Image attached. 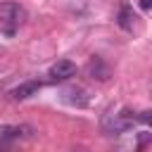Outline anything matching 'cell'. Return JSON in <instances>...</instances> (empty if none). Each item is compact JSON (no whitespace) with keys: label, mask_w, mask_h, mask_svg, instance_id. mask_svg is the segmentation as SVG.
Segmentation results:
<instances>
[{"label":"cell","mask_w":152,"mask_h":152,"mask_svg":"<svg viewBox=\"0 0 152 152\" xmlns=\"http://www.w3.org/2000/svg\"><path fill=\"white\" fill-rule=\"evenodd\" d=\"M21 17H24V10L17 2H0V24L14 26L21 21Z\"/></svg>","instance_id":"cell-1"},{"label":"cell","mask_w":152,"mask_h":152,"mask_svg":"<svg viewBox=\"0 0 152 152\" xmlns=\"http://www.w3.org/2000/svg\"><path fill=\"white\" fill-rule=\"evenodd\" d=\"M74 74H76V64L69 62V59H59L57 64L50 66V78H52V81H66V78H71Z\"/></svg>","instance_id":"cell-2"},{"label":"cell","mask_w":152,"mask_h":152,"mask_svg":"<svg viewBox=\"0 0 152 152\" xmlns=\"http://www.w3.org/2000/svg\"><path fill=\"white\" fill-rule=\"evenodd\" d=\"M86 71H88V76H90V78H97V81H107V78L112 76L109 66H107V64H104L100 57H93V59L88 62Z\"/></svg>","instance_id":"cell-3"},{"label":"cell","mask_w":152,"mask_h":152,"mask_svg":"<svg viewBox=\"0 0 152 152\" xmlns=\"http://www.w3.org/2000/svg\"><path fill=\"white\" fill-rule=\"evenodd\" d=\"M133 121H135V119L128 116V112H121V114H114V121H112L109 126H107V124H104V126H107L109 133H124L126 128L133 126Z\"/></svg>","instance_id":"cell-4"},{"label":"cell","mask_w":152,"mask_h":152,"mask_svg":"<svg viewBox=\"0 0 152 152\" xmlns=\"http://www.w3.org/2000/svg\"><path fill=\"white\" fill-rule=\"evenodd\" d=\"M38 90H40V83H38V81H26V83H21V86H17V88L12 90V97H14V100H26V97L36 95Z\"/></svg>","instance_id":"cell-5"},{"label":"cell","mask_w":152,"mask_h":152,"mask_svg":"<svg viewBox=\"0 0 152 152\" xmlns=\"http://www.w3.org/2000/svg\"><path fill=\"white\" fill-rule=\"evenodd\" d=\"M135 14H133V10L131 7H121V12H119V26L124 28V31H133V26H135Z\"/></svg>","instance_id":"cell-6"},{"label":"cell","mask_w":152,"mask_h":152,"mask_svg":"<svg viewBox=\"0 0 152 152\" xmlns=\"http://www.w3.org/2000/svg\"><path fill=\"white\" fill-rule=\"evenodd\" d=\"M21 131H24V128H19V126H0V145H5V142H10V140L19 138Z\"/></svg>","instance_id":"cell-7"},{"label":"cell","mask_w":152,"mask_h":152,"mask_svg":"<svg viewBox=\"0 0 152 152\" xmlns=\"http://www.w3.org/2000/svg\"><path fill=\"white\" fill-rule=\"evenodd\" d=\"M140 7L145 12H152V0H140Z\"/></svg>","instance_id":"cell-8"},{"label":"cell","mask_w":152,"mask_h":152,"mask_svg":"<svg viewBox=\"0 0 152 152\" xmlns=\"http://www.w3.org/2000/svg\"><path fill=\"white\" fill-rule=\"evenodd\" d=\"M142 121H147V124H152V112H142V116H140Z\"/></svg>","instance_id":"cell-9"}]
</instances>
